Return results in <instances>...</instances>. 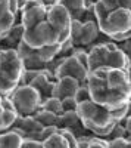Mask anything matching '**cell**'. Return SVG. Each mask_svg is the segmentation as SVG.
Instances as JSON below:
<instances>
[{
	"mask_svg": "<svg viewBox=\"0 0 131 148\" xmlns=\"http://www.w3.org/2000/svg\"><path fill=\"white\" fill-rule=\"evenodd\" d=\"M88 73L97 68H118L130 74V56L124 55L112 40L96 43L87 49Z\"/></svg>",
	"mask_w": 131,
	"mask_h": 148,
	"instance_id": "obj_1",
	"label": "cell"
},
{
	"mask_svg": "<svg viewBox=\"0 0 131 148\" xmlns=\"http://www.w3.org/2000/svg\"><path fill=\"white\" fill-rule=\"evenodd\" d=\"M75 113L80 119L82 127L97 138L105 139L115 126V121L111 117L109 110L97 105L93 101H86V102L78 104Z\"/></svg>",
	"mask_w": 131,
	"mask_h": 148,
	"instance_id": "obj_2",
	"label": "cell"
},
{
	"mask_svg": "<svg viewBox=\"0 0 131 148\" xmlns=\"http://www.w3.org/2000/svg\"><path fill=\"white\" fill-rule=\"evenodd\" d=\"M24 67L16 49H0V96L14 92L21 82Z\"/></svg>",
	"mask_w": 131,
	"mask_h": 148,
	"instance_id": "obj_3",
	"label": "cell"
},
{
	"mask_svg": "<svg viewBox=\"0 0 131 148\" xmlns=\"http://www.w3.org/2000/svg\"><path fill=\"white\" fill-rule=\"evenodd\" d=\"M99 30L109 40L118 43L130 39L131 30V9H115L108 12L103 18L97 21Z\"/></svg>",
	"mask_w": 131,
	"mask_h": 148,
	"instance_id": "obj_4",
	"label": "cell"
},
{
	"mask_svg": "<svg viewBox=\"0 0 131 148\" xmlns=\"http://www.w3.org/2000/svg\"><path fill=\"white\" fill-rule=\"evenodd\" d=\"M7 98L14 104L15 113L21 117L34 116L41 105V98L38 92L32 89L30 84H19Z\"/></svg>",
	"mask_w": 131,
	"mask_h": 148,
	"instance_id": "obj_5",
	"label": "cell"
},
{
	"mask_svg": "<svg viewBox=\"0 0 131 148\" xmlns=\"http://www.w3.org/2000/svg\"><path fill=\"white\" fill-rule=\"evenodd\" d=\"M22 43L31 49H41L44 46L61 45L59 43V33L55 28H52L46 19L31 28H25L22 36Z\"/></svg>",
	"mask_w": 131,
	"mask_h": 148,
	"instance_id": "obj_6",
	"label": "cell"
},
{
	"mask_svg": "<svg viewBox=\"0 0 131 148\" xmlns=\"http://www.w3.org/2000/svg\"><path fill=\"white\" fill-rule=\"evenodd\" d=\"M46 21L49 22L52 28H55L59 33V43L61 45L71 40V21L72 19H71L69 12L63 6L55 3L50 8H47Z\"/></svg>",
	"mask_w": 131,
	"mask_h": 148,
	"instance_id": "obj_7",
	"label": "cell"
},
{
	"mask_svg": "<svg viewBox=\"0 0 131 148\" xmlns=\"http://www.w3.org/2000/svg\"><path fill=\"white\" fill-rule=\"evenodd\" d=\"M46 12L47 9L38 3V0H24L19 8L18 22L24 28H31L46 19Z\"/></svg>",
	"mask_w": 131,
	"mask_h": 148,
	"instance_id": "obj_8",
	"label": "cell"
},
{
	"mask_svg": "<svg viewBox=\"0 0 131 148\" xmlns=\"http://www.w3.org/2000/svg\"><path fill=\"white\" fill-rule=\"evenodd\" d=\"M87 76H88V71L82 67L72 55L63 58L61 65L56 68V71L53 74V77L56 80L62 79V77H71V79H75L80 84L87 83Z\"/></svg>",
	"mask_w": 131,
	"mask_h": 148,
	"instance_id": "obj_9",
	"label": "cell"
},
{
	"mask_svg": "<svg viewBox=\"0 0 131 148\" xmlns=\"http://www.w3.org/2000/svg\"><path fill=\"white\" fill-rule=\"evenodd\" d=\"M103 34L99 30V25L96 21H88V22H82V27L80 31V36L77 37V40L72 43L75 47H86L88 49L93 46Z\"/></svg>",
	"mask_w": 131,
	"mask_h": 148,
	"instance_id": "obj_10",
	"label": "cell"
},
{
	"mask_svg": "<svg viewBox=\"0 0 131 148\" xmlns=\"http://www.w3.org/2000/svg\"><path fill=\"white\" fill-rule=\"evenodd\" d=\"M55 83H56V79L52 76L49 71L43 70L34 77V80L30 83V86L38 92L41 101H43V99H46V98L52 96V90H53Z\"/></svg>",
	"mask_w": 131,
	"mask_h": 148,
	"instance_id": "obj_11",
	"label": "cell"
},
{
	"mask_svg": "<svg viewBox=\"0 0 131 148\" xmlns=\"http://www.w3.org/2000/svg\"><path fill=\"white\" fill-rule=\"evenodd\" d=\"M80 83L75 79H71V77H62V79H57L55 86H53V90H52V96L57 98V99H63V98H74L75 90L78 89Z\"/></svg>",
	"mask_w": 131,
	"mask_h": 148,
	"instance_id": "obj_12",
	"label": "cell"
},
{
	"mask_svg": "<svg viewBox=\"0 0 131 148\" xmlns=\"http://www.w3.org/2000/svg\"><path fill=\"white\" fill-rule=\"evenodd\" d=\"M56 3L63 6L69 12L71 19L81 21L82 15H84V12H86L84 0H56Z\"/></svg>",
	"mask_w": 131,
	"mask_h": 148,
	"instance_id": "obj_13",
	"label": "cell"
},
{
	"mask_svg": "<svg viewBox=\"0 0 131 148\" xmlns=\"http://www.w3.org/2000/svg\"><path fill=\"white\" fill-rule=\"evenodd\" d=\"M78 125H81V123H80V119H78L75 111H63L61 116H57L55 126L57 129H66V130H69V129H72V127H75Z\"/></svg>",
	"mask_w": 131,
	"mask_h": 148,
	"instance_id": "obj_14",
	"label": "cell"
},
{
	"mask_svg": "<svg viewBox=\"0 0 131 148\" xmlns=\"http://www.w3.org/2000/svg\"><path fill=\"white\" fill-rule=\"evenodd\" d=\"M22 138L14 130H5L0 133V148H21Z\"/></svg>",
	"mask_w": 131,
	"mask_h": 148,
	"instance_id": "obj_15",
	"label": "cell"
},
{
	"mask_svg": "<svg viewBox=\"0 0 131 148\" xmlns=\"http://www.w3.org/2000/svg\"><path fill=\"white\" fill-rule=\"evenodd\" d=\"M43 148H71L69 142L66 141V138L63 135L59 133V130L56 133H53L52 136L46 138L43 142H41Z\"/></svg>",
	"mask_w": 131,
	"mask_h": 148,
	"instance_id": "obj_16",
	"label": "cell"
},
{
	"mask_svg": "<svg viewBox=\"0 0 131 148\" xmlns=\"http://www.w3.org/2000/svg\"><path fill=\"white\" fill-rule=\"evenodd\" d=\"M40 108L49 111V113H53L56 116H61L63 113L62 105H61V99H57L55 96H49V98H46V99H43Z\"/></svg>",
	"mask_w": 131,
	"mask_h": 148,
	"instance_id": "obj_17",
	"label": "cell"
},
{
	"mask_svg": "<svg viewBox=\"0 0 131 148\" xmlns=\"http://www.w3.org/2000/svg\"><path fill=\"white\" fill-rule=\"evenodd\" d=\"M32 117L35 119V121H38L43 127H47V126H55V125H56V119H57V116H56V114L49 113V111L41 110V108H40V110H38L37 113H35V114L32 116Z\"/></svg>",
	"mask_w": 131,
	"mask_h": 148,
	"instance_id": "obj_18",
	"label": "cell"
},
{
	"mask_svg": "<svg viewBox=\"0 0 131 148\" xmlns=\"http://www.w3.org/2000/svg\"><path fill=\"white\" fill-rule=\"evenodd\" d=\"M109 113H111L112 120L115 121V125H116V123H121L127 116H130V104L122 105V107H120V108H115V110H111Z\"/></svg>",
	"mask_w": 131,
	"mask_h": 148,
	"instance_id": "obj_19",
	"label": "cell"
},
{
	"mask_svg": "<svg viewBox=\"0 0 131 148\" xmlns=\"http://www.w3.org/2000/svg\"><path fill=\"white\" fill-rule=\"evenodd\" d=\"M72 56L88 71V55H87V49L86 47H74Z\"/></svg>",
	"mask_w": 131,
	"mask_h": 148,
	"instance_id": "obj_20",
	"label": "cell"
},
{
	"mask_svg": "<svg viewBox=\"0 0 131 148\" xmlns=\"http://www.w3.org/2000/svg\"><path fill=\"white\" fill-rule=\"evenodd\" d=\"M74 99H75L77 104L90 101V92H88L87 84H80V86H78V89H77L75 93H74Z\"/></svg>",
	"mask_w": 131,
	"mask_h": 148,
	"instance_id": "obj_21",
	"label": "cell"
},
{
	"mask_svg": "<svg viewBox=\"0 0 131 148\" xmlns=\"http://www.w3.org/2000/svg\"><path fill=\"white\" fill-rule=\"evenodd\" d=\"M18 114L15 111H7V110H3V126H5V130L10 129L14 126V123L16 120Z\"/></svg>",
	"mask_w": 131,
	"mask_h": 148,
	"instance_id": "obj_22",
	"label": "cell"
},
{
	"mask_svg": "<svg viewBox=\"0 0 131 148\" xmlns=\"http://www.w3.org/2000/svg\"><path fill=\"white\" fill-rule=\"evenodd\" d=\"M108 148H130V141L125 138H115L108 141Z\"/></svg>",
	"mask_w": 131,
	"mask_h": 148,
	"instance_id": "obj_23",
	"label": "cell"
},
{
	"mask_svg": "<svg viewBox=\"0 0 131 148\" xmlns=\"http://www.w3.org/2000/svg\"><path fill=\"white\" fill-rule=\"evenodd\" d=\"M38 73H40V71H37V70H24L19 84H30V83L34 80V77L37 76Z\"/></svg>",
	"mask_w": 131,
	"mask_h": 148,
	"instance_id": "obj_24",
	"label": "cell"
},
{
	"mask_svg": "<svg viewBox=\"0 0 131 148\" xmlns=\"http://www.w3.org/2000/svg\"><path fill=\"white\" fill-rule=\"evenodd\" d=\"M59 129L56 127V126H47V127H43L40 132H38V136H37V141H40V142H43L46 138H49V136H52L53 133H56Z\"/></svg>",
	"mask_w": 131,
	"mask_h": 148,
	"instance_id": "obj_25",
	"label": "cell"
},
{
	"mask_svg": "<svg viewBox=\"0 0 131 148\" xmlns=\"http://www.w3.org/2000/svg\"><path fill=\"white\" fill-rule=\"evenodd\" d=\"M81 27H82V22L81 21H77V19L71 21V42H72V43L77 40V37L80 36Z\"/></svg>",
	"mask_w": 131,
	"mask_h": 148,
	"instance_id": "obj_26",
	"label": "cell"
},
{
	"mask_svg": "<svg viewBox=\"0 0 131 148\" xmlns=\"http://www.w3.org/2000/svg\"><path fill=\"white\" fill-rule=\"evenodd\" d=\"M61 105H62V110L63 111H75L77 110V102L72 96L71 98H63V99H61Z\"/></svg>",
	"mask_w": 131,
	"mask_h": 148,
	"instance_id": "obj_27",
	"label": "cell"
},
{
	"mask_svg": "<svg viewBox=\"0 0 131 148\" xmlns=\"http://www.w3.org/2000/svg\"><path fill=\"white\" fill-rule=\"evenodd\" d=\"M116 46H118V49H120L124 55H127V56L131 55V40L130 39H125L122 42H118Z\"/></svg>",
	"mask_w": 131,
	"mask_h": 148,
	"instance_id": "obj_28",
	"label": "cell"
},
{
	"mask_svg": "<svg viewBox=\"0 0 131 148\" xmlns=\"http://www.w3.org/2000/svg\"><path fill=\"white\" fill-rule=\"evenodd\" d=\"M59 133H61V135H63V136L66 138V141L69 142L71 148H78V144H77V139H75V136H74V135L71 133L69 130H66V129H59Z\"/></svg>",
	"mask_w": 131,
	"mask_h": 148,
	"instance_id": "obj_29",
	"label": "cell"
},
{
	"mask_svg": "<svg viewBox=\"0 0 131 148\" xmlns=\"http://www.w3.org/2000/svg\"><path fill=\"white\" fill-rule=\"evenodd\" d=\"M21 148H43L40 141H34V139H24L21 144Z\"/></svg>",
	"mask_w": 131,
	"mask_h": 148,
	"instance_id": "obj_30",
	"label": "cell"
},
{
	"mask_svg": "<svg viewBox=\"0 0 131 148\" xmlns=\"http://www.w3.org/2000/svg\"><path fill=\"white\" fill-rule=\"evenodd\" d=\"M6 2H7L9 12H10V14H14L18 18V14H19V2H18V0H6Z\"/></svg>",
	"mask_w": 131,
	"mask_h": 148,
	"instance_id": "obj_31",
	"label": "cell"
},
{
	"mask_svg": "<svg viewBox=\"0 0 131 148\" xmlns=\"http://www.w3.org/2000/svg\"><path fill=\"white\" fill-rule=\"evenodd\" d=\"M0 107H2V110H7V111H15V108H14V104H12V101L9 99L7 96L2 98V101H0Z\"/></svg>",
	"mask_w": 131,
	"mask_h": 148,
	"instance_id": "obj_32",
	"label": "cell"
},
{
	"mask_svg": "<svg viewBox=\"0 0 131 148\" xmlns=\"http://www.w3.org/2000/svg\"><path fill=\"white\" fill-rule=\"evenodd\" d=\"M120 125L125 129V132H127V135H128V136H130V130H131V119H130V116H127L121 123H120Z\"/></svg>",
	"mask_w": 131,
	"mask_h": 148,
	"instance_id": "obj_33",
	"label": "cell"
},
{
	"mask_svg": "<svg viewBox=\"0 0 131 148\" xmlns=\"http://www.w3.org/2000/svg\"><path fill=\"white\" fill-rule=\"evenodd\" d=\"M9 12V8H7V2L6 0H0V19H2L6 14Z\"/></svg>",
	"mask_w": 131,
	"mask_h": 148,
	"instance_id": "obj_34",
	"label": "cell"
},
{
	"mask_svg": "<svg viewBox=\"0 0 131 148\" xmlns=\"http://www.w3.org/2000/svg\"><path fill=\"white\" fill-rule=\"evenodd\" d=\"M99 3V0H84V6H86V9H91V8H94Z\"/></svg>",
	"mask_w": 131,
	"mask_h": 148,
	"instance_id": "obj_35",
	"label": "cell"
},
{
	"mask_svg": "<svg viewBox=\"0 0 131 148\" xmlns=\"http://www.w3.org/2000/svg\"><path fill=\"white\" fill-rule=\"evenodd\" d=\"M5 132V126H3V110L0 107V133Z\"/></svg>",
	"mask_w": 131,
	"mask_h": 148,
	"instance_id": "obj_36",
	"label": "cell"
},
{
	"mask_svg": "<svg viewBox=\"0 0 131 148\" xmlns=\"http://www.w3.org/2000/svg\"><path fill=\"white\" fill-rule=\"evenodd\" d=\"M0 101H2V96H0Z\"/></svg>",
	"mask_w": 131,
	"mask_h": 148,
	"instance_id": "obj_37",
	"label": "cell"
},
{
	"mask_svg": "<svg viewBox=\"0 0 131 148\" xmlns=\"http://www.w3.org/2000/svg\"><path fill=\"white\" fill-rule=\"evenodd\" d=\"M113 2H118V0H113Z\"/></svg>",
	"mask_w": 131,
	"mask_h": 148,
	"instance_id": "obj_38",
	"label": "cell"
}]
</instances>
